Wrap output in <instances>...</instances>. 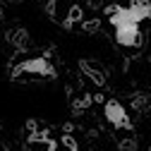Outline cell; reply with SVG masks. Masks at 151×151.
Masks as SVG:
<instances>
[{
	"mask_svg": "<svg viewBox=\"0 0 151 151\" xmlns=\"http://www.w3.org/2000/svg\"><path fill=\"white\" fill-rule=\"evenodd\" d=\"M110 24L115 29V41L118 46L122 48H139L142 46V31H139V24L129 22L122 7H110Z\"/></svg>",
	"mask_w": 151,
	"mask_h": 151,
	"instance_id": "6da1fadb",
	"label": "cell"
},
{
	"mask_svg": "<svg viewBox=\"0 0 151 151\" xmlns=\"http://www.w3.org/2000/svg\"><path fill=\"white\" fill-rule=\"evenodd\" d=\"M22 74H31V77H55V67L53 63L46 58V55H39V58H31V60H24L19 65H14V70L10 72V77L12 79H19Z\"/></svg>",
	"mask_w": 151,
	"mask_h": 151,
	"instance_id": "7a4b0ae2",
	"label": "cell"
},
{
	"mask_svg": "<svg viewBox=\"0 0 151 151\" xmlns=\"http://www.w3.org/2000/svg\"><path fill=\"white\" fill-rule=\"evenodd\" d=\"M103 115L108 118L110 125H115V127H120V129H132V120H129V115H127L125 106H122L120 101H115V99H110V101L103 103Z\"/></svg>",
	"mask_w": 151,
	"mask_h": 151,
	"instance_id": "3957f363",
	"label": "cell"
},
{
	"mask_svg": "<svg viewBox=\"0 0 151 151\" xmlns=\"http://www.w3.org/2000/svg\"><path fill=\"white\" fill-rule=\"evenodd\" d=\"M7 41H10L17 50H24V48H27V43H29V34H27V29L17 27V29L7 31Z\"/></svg>",
	"mask_w": 151,
	"mask_h": 151,
	"instance_id": "277c9868",
	"label": "cell"
},
{
	"mask_svg": "<svg viewBox=\"0 0 151 151\" xmlns=\"http://www.w3.org/2000/svg\"><path fill=\"white\" fill-rule=\"evenodd\" d=\"M79 65H82L84 74H86V77H89V79H91L93 84H96V86H103V84H106V74H103V72H101V70H99L96 65H89L86 60H82Z\"/></svg>",
	"mask_w": 151,
	"mask_h": 151,
	"instance_id": "5b68a950",
	"label": "cell"
},
{
	"mask_svg": "<svg viewBox=\"0 0 151 151\" xmlns=\"http://www.w3.org/2000/svg\"><path fill=\"white\" fill-rule=\"evenodd\" d=\"M79 19H82V10H79V7H72V12L67 14V22H65V24L70 27V24H74V22H79Z\"/></svg>",
	"mask_w": 151,
	"mask_h": 151,
	"instance_id": "8992f818",
	"label": "cell"
},
{
	"mask_svg": "<svg viewBox=\"0 0 151 151\" xmlns=\"http://www.w3.org/2000/svg\"><path fill=\"white\" fill-rule=\"evenodd\" d=\"M89 103H91V96H82V99L74 101V110H82V108H86Z\"/></svg>",
	"mask_w": 151,
	"mask_h": 151,
	"instance_id": "52a82bcc",
	"label": "cell"
},
{
	"mask_svg": "<svg viewBox=\"0 0 151 151\" xmlns=\"http://www.w3.org/2000/svg\"><path fill=\"white\" fill-rule=\"evenodd\" d=\"M82 27H84V31H96V29H99V19H91V22H84Z\"/></svg>",
	"mask_w": 151,
	"mask_h": 151,
	"instance_id": "ba28073f",
	"label": "cell"
}]
</instances>
